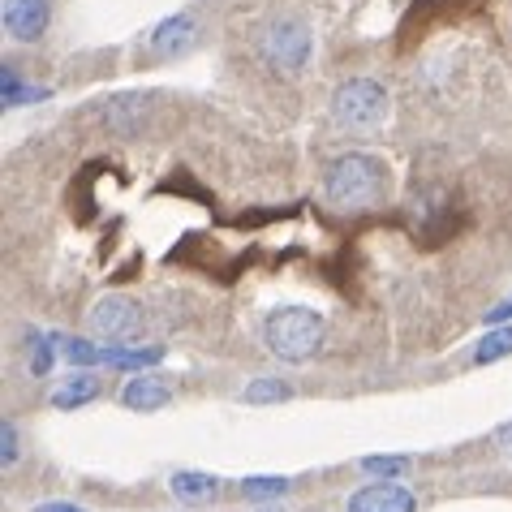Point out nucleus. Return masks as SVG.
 I'll list each match as a JSON object with an SVG mask.
<instances>
[{
	"mask_svg": "<svg viewBox=\"0 0 512 512\" xmlns=\"http://www.w3.org/2000/svg\"><path fill=\"white\" fill-rule=\"evenodd\" d=\"M168 401H173V392H168V383L160 375H134L121 388V405L134 409V414H151V409H164Z\"/></svg>",
	"mask_w": 512,
	"mask_h": 512,
	"instance_id": "obj_9",
	"label": "nucleus"
},
{
	"mask_svg": "<svg viewBox=\"0 0 512 512\" xmlns=\"http://www.w3.org/2000/svg\"><path fill=\"white\" fill-rule=\"evenodd\" d=\"M52 22V0H5V35L13 44H39Z\"/></svg>",
	"mask_w": 512,
	"mask_h": 512,
	"instance_id": "obj_6",
	"label": "nucleus"
},
{
	"mask_svg": "<svg viewBox=\"0 0 512 512\" xmlns=\"http://www.w3.org/2000/svg\"><path fill=\"white\" fill-rule=\"evenodd\" d=\"M99 396V379L87 375V371H78V375H65L61 383L52 388V405L56 409H78V405H87Z\"/></svg>",
	"mask_w": 512,
	"mask_h": 512,
	"instance_id": "obj_10",
	"label": "nucleus"
},
{
	"mask_svg": "<svg viewBox=\"0 0 512 512\" xmlns=\"http://www.w3.org/2000/svg\"><path fill=\"white\" fill-rule=\"evenodd\" d=\"M52 345H56V340H44V336H35V358H31V371L35 375H44L48 371V358H52Z\"/></svg>",
	"mask_w": 512,
	"mask_h": 512,
	"instance_id": "obj_17",
	"label": "nucleus"
},
{
	"mask_svg": "<svg viewBox=\"0 0 512 512\" xmlns=\"http://www.w3.org/2000/svg\"><path fill=\"white\" fill-rule=\"evenodd\" d=\"M310 48H315V39H310V26L297 22V18H280L272 26H263V35H259L263 65L276 69L280 78L302 74L306 61H310Z\"/></svg>",
	"mask_w": 512,
	"mask_h": 512,
	"instance_id": "obj_3",
	"label": "nucleus"
},
{
	"mask_svg": "<svg viewBox=\"0 0 512 512\" xmlns=\"http://www.w3.org/2000/svg\"><path fill=\"white\" fill-rule=\"evenodd\" d=\"M487 319H491V323H500V319H512V297H508V302H500L495 310H487Z\"/></svg>",
	"mask_w": 512,
	"mask_h": 512,
	"instance_id": "obj_20",
	"label": "nucleus"
},
{
	"mask_svg": "<svg viewBox=\"0 0 512 512\" xmlns=\"http://www.w3.org/2000/svg\"><path fill=\"white\" fill-rule=\"evenodd\" d=\"M284 491H289V478H246L241 482V495H250V500H276Z\"/></svg>",
	"mask_w": 512,
	"mask_h": 512,
	"instance_id": "obj_14",
	"label": "nucleus"
},
{
	"mask_svg": "<svg viewBox=\"0 0 512 512\" xmlns=\"http://www.w3.org/2000/svg\"><path fill=\"white\" fill-rule=\"evenodd\" d=\"M246 401H250V405H263V401H289V388H284L280 379L267 375V379H254V383H250V388H246Z\"/></svg>",
	"mask_w": 512,
	"mask_h": 512,
	"instance_id": "obj_15",
	"label": "nucleus"
},
{
	"mask_svg": "<svg viewBox=\"0 0 512 512\" xmlns=\"http://www.w3.org/2000/svg\"><path fill=\"white\" fill-rule=\"evenodd\" d=\"M495 444H504V448L512 452V422H508V426H500V431H495Z\"/></svg>",
	"mask_w": 512,
	"mask_h": 512,
	"instance_id": "obj_21",
	"label": "nucleus"
},
{
	"mask_svg": "<svg viewBox=\"0 0 512 512\" xmlns=\"http://www.w3.org/2000/svg\"><path fill=\"white\" fill-rule=\"evenodd\" d=\"M504 353H512V327H504V332H491L487 340H478L474 362L487 366V362H495V358H504Z\"/></svg>",
	"mask_w": 512,
	"mask_h": 512,
	"instance_id": "obj_13",
	"label": "nucleus"
},
{
	"mask_svg": "<svg viewBox=\"0 0 512 512\" xmlns=\"http://www.w3.org/2000/svg\"><path fill=\"white\" fill-rule=\"evenodd\" d=\"M388 112V91L371 78H353L332 95V117L349 130H375Z\"/></svg>",
	"mask_w": 512,
	"mask_h": 512,
	"instance_id": "obj_4",
	"label": "nucleus"
},
{
	"mask_svg": "<svg viewBox=\"0 0 512 512\" xmlns=\"http://www.w3.org/2000/svg\"><path fill=\"white\" fill-rule=\"evenodd\" d=\"M142 104H147V99L142 95H134V99H112V104L104 108V125L112 134H138V125H142Z\"/></svg>",
	"mask_w": 512,
	"mask_h": 512,
	"instance_id": "obj_12",
	"label": "nucleus"
},
{
	"mask_svg": "<svg viewBox=\"0 0 512 512\" xmlns=\"http://www.w3.org/2000/svg\"><path fill=\"white\" fill-rule=\"evenodd\" d=\"M91 332L108 336V340H134L142 332V306L130 302V297H121V293L99 297L91 306Z\"/></svg>",
	"mask_w": 512,
	"mask_h": 512,
	"instance_id": "obj_5",
	"label": "nucleus"
},
{
	"mask_svg": "<svg viewBox=\"0 0 512 512\" xmlns=\"http://www.w3.org/2000/svg\"><path fill=\"white\" fill-rule=\"evenodd\" d=\"M263 340L280 362H306V358H315L323 345V319L306 306H280L276 315L263 323Z\"/></svg>",
	"mask_w": 512,
	"mask_h": 512,
	"instance_id": "obj_2",
	"label": "nucleus"
},
{
	"mask_svg": "<svg viewBox=\"0 0 512 512\" xmlns=\"http://www.w3.org/2000/svg\"><path fill=\"white\" fill-rule=\"evenodd\" d=\"M147 44L160 61H177V56H186L198 44V26H194L190 13H173V18H164L160 26H155Z\"/></svg>",
	"mask_w": 512,
	"mask_h": 512,
	"instance_id": "obj_7",
	"label": "nucleus"
},
{
	"mask_svg": "<svg viewBox=\"0 0 512 512\" xmlns=\"http://www.w3.org/2000/svg\"><path fill=\"white\" fill-rule=\"evenodd\" d=\"M349 512H418V500L401 482H371L349 495Z\"/></svg>",
	"mask_w": 512,
	"mask_h": 512,
	"instance_id": "obj_8",
	"label": "nucleus"
},
{
	"mask_svg": "<svg viewBox=\"0 0 512 512\" xmlns=\"http://www.w3.org/2000/svg\"><path fill=\"white\" fill-rule=\"evenodd\" d=\"M366 474H383V478H396V474H405L409 469V457H366L362 461Z\"/></svg>",
	"mask_w": 512,
	"mask_h": 512,
	"instance_id": "obj_16",
	"label": "nucleus"
},
{
	"mask_svg": "<svg viewBox=\"0 0 512 512\" xmlns=\"http://www.w3.org/2000/svg\"><path fill=\"white\" fill-rule=\"evenodd\" d=\"M173 495L181 504H207V500H216V491H220V482L211 478V474H194V469H181V474H173Z\"/></svg>",
	"mask_w": 512,
	"mask_h": 512,
	"instance_id": "obj_11",
	"label": "nucleus"
},
{
	"mask_svg": "<svg viewBox=\"0 0 512 512\" xmlns=\"http://www.w3.org/2000/svg\"><path fill=\"white\" fill-rule=\"evenodd\" d=\"M0 457H5V465L18 461V431H13V422H5V452Z\"/></svg>",
	"mask_w": 512,
	"mask_h": 512,
	"instance_id": "obj_18",
	"label": "nucleus"
},
{
	"mask_svg": "<svg viewBox=\"0 0 512 512\" xmlns=\"http://www.w3.org/2000/svg\"><path fill=\"white\" fill-rule=\"evenodd\" d=\"M35 512H87V508H78V504H61V500H52V504H39Z\"/></svg>",
	"mask_w": 512,
	"mask_h": 512,
	"instance_id": "obj_19",
	"label": "nucleus"
},
{
	"mask_svg": "<svg viewBox=\"0 0 512 512\" xmlns=\"http://www.w3.org/2000/svg\"><path fill=\"white\" fill-rule=\"evenodd\" d=\"M383 194H388V168H383L375 155L349 151L327 168V203H332L340 216H358V211L379 207Z\"/></svg>",
	"mask_w": 512,
	"mask_h": 512,
	"instance_id": "obj_1",
	"label": "nucleus"
}]
</instances>
